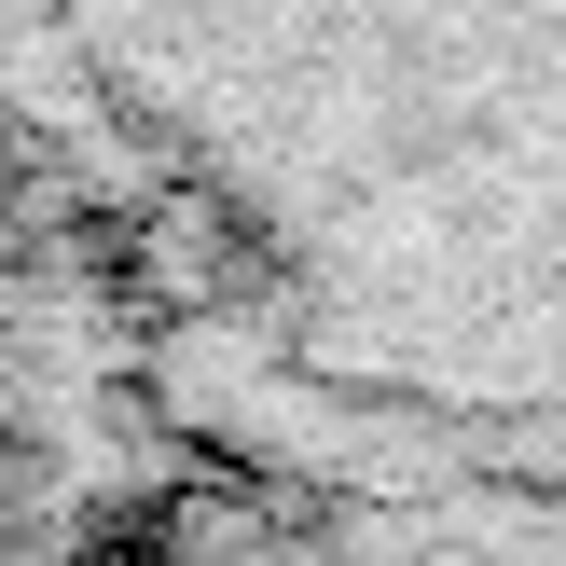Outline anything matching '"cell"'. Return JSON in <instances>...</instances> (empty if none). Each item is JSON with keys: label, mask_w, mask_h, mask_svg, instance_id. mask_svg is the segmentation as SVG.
Returning <instances> with one entry per match:
<instances>
[]
</instances>
